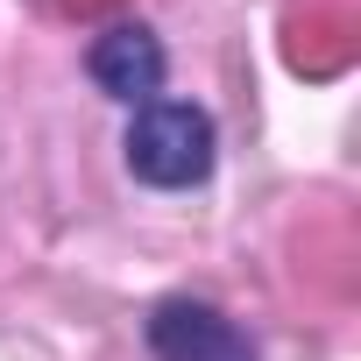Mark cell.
<instances>
[{"label":"cell","mask_w":361,"mask_h":361,"mask_svg":"<svg viewBox=\"0 0 361 361\" xmlns=\"http://www.w3.org/2000/svg\"><path fill=\"white\" fill-rule=\"evenodd\" d=\"M121 163L149 192H199L206 177L220 170V121L199 99H170L163 92V99H149V106L128 114Z\"/></svg>","instance_id":"cell-1"},{"label":"cell","mask_w":361,"mask_h":361,"mask_svg":"<svg viewBox=\"0 0 361 361\" xmlns=\"http://www.w3.org/2000/svg\"><path fill=\"white\" fill-rule=\"evenodd\" d=\"M142 340H149V361H262L255 333L227 305L192 298V290L156 298L149 319H142Z\"/></svg>","instance_id":"cell-2"},{"label":"cell","mask_w":361,"mask_h":361,"mask_svg":"<svg viewBox=\"0 0 361 361\" xmlns=\"http://www.w3.org/2000/svg\"><path fill=\"white\" fill-rule=\"evenodd\" d=\"M85 78L114 99V106H149V99H163V78H170V50H163V36L149 29V22H114V29H99L92 36V50H85Z\"/></svg>","instance_id":"cell-3"}]
</instances>
